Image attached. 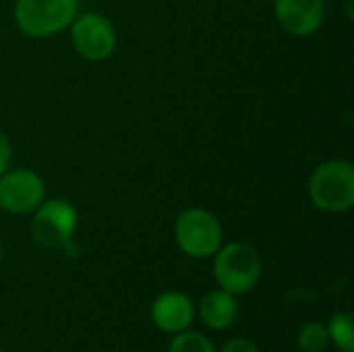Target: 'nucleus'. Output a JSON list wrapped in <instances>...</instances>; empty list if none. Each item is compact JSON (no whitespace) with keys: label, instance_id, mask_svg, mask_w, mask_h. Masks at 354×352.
I'll return each instance as SVG.
<instances>
[{"label":"nucleus","instance_id":"1","mask_svg":"<svg viewBox=\"0 0 354 352\" xmlns=\"http://www.w3.org/2000/svg\"><path fill=\"white\" fill-rule=\"evenodd\" d=\"M307 193L324 214H346L354 205V166L351 160L322 162L309 176Z\"/></svg>","mask_w":354,"mask_h":352},{"label":"nucleus","instance_id":"2","mask_svg":"<svg viewBox=\"0 0 354 352\" xmlns=\"http://www.w3.org/2000/svg\"><path fill=\"white\" fill-rule=\"evenodd\" d=\"M263 263L259 251L243 241L222 245L214 255V278L218 286L234 297L251 293L261 280Z\"/></svg>","mask_w":354,"mask_h":352},{"label":"nucleus","instance_id":"3","mask_svg":"<svg viewBox=\"0 0 354 352\" xmlns=\"http://www.w3.org/2000/svg\"><path fill=\"white\" fill-rule=\"evenodd\" d=\"M31 216V237L35 245L48 251L60 249L68 255L75 253L73 247L79 226V214L68 199H44Z\"/></svg>","mask_w":354,"mask_h":352},{"label":"nucleus","instance_id":"4","mask_svg":"<svg viewBox=\"0 0 354 352\" xmlns=\"http://www.w3.org/2000/svg\"><path fill=\"white\" fill-rule=\"evenodd\" d=\"M79 4V0H17L12 19L23 35L46 39L71 27Z\"/></svg>","mask_w":354,"mask_h":352},{"label":"nucleus","instance_id":"5","mask_svg":"<svg viewBox=\"0 0 354 352\" xmlns=\"http://www.w3.org/2000/svg\"><path fill=\"white\" fill-rule=\"evenodd\" d=\"M174 241L185 255L207 259L224 245V228L209 210L189 207L174 222Z\"/></svg>","mask_w":354,"mask_h":352},{"label":"nucleus","instance_id":"6","mask_svg":"<svg viewBox=\"0 0 354 352\" xmlns=\"http://www.w3.org/2000/svg\"><path fill=\"white\" fill-rule=\"evenodd\" d=\"M68 31L75 52L89 62L108 60L118 46L114 23L97 10H87V12L79 10Z\"/></svg>","mask_w":354,"mask_h":352},{"label":"nucleus","instance_id":"7","mask_svg":"<svg viewBox=\"0 0 354 352\" xmlns=\"http://www.w3.org/2000/svg\"><path fill=\"white\" fill-rule=\"evenodd\" d=\"M46 199V183L31 168H8L0 174V210L12 216L33 214Z\"/></svg>","mask_w":354,"mask_h":352},{"label":"nucleus","instance_id":"8","mask_svg":"<svg viewBox=\"0 0 354 352\" xmlns=\"http://www.w3.org/2000/svg\"><path fill=\"white\" fill-rule=\"evenodd\" d=\"M274 15L288 35L309 37L326 21V0H274Z\"/></svg>","mask_w":354,"mask_h":352},{"label":"nucleus","instance_id":"9","mask_svg":"<svg viewBox=\"0 0 354 352\" xmlns=\"http://www.w3.org/2000/svg\"><path fill=\"white\" fill-rule=\"evenodd\" d=\"M193 319L195 305L180 290L162 293L151 305V322L164 334H180L191 328Z\"/></svg>","mask_w":354,"mask_h":352},{"label":"nucleus","instance_id":"10","mask_svg":"<svg viewBox=\"0 0 354 352\" xmlns=\"http://www.w3.org/2000/svg\"><path fill=\"white\" fill-rule=\"evenodd\" d=\"M199 317L209 330H228L239 315V303L236 297L218 288L207 293L199 303Z\"/></svg>","mask_w":354,"mask_h":352},{"label":"nucleus","instance_id":"11","mask_svg":"<svg viewBox=\"0 0 354 352\" xmlns=\"http://www.w3.org/2000/svg\"><path fill=\"white\" fill-rule=\"evenodd\" d=\"M354 319L351 311H338L330 317L326 330L330 342L340 352H354Z\"/></svg>","mask_w":354,"mask_h":352},{"label":"nucleus","instance_id":"12","mask_svg":"<svg viewBox=\"0 0 354 352\" xmlns=\"http://www.w3.org/2000/svg\"><path fill=\"white\" fill-rule=\"evenodd\" d=\"M330 338H328V330L326 324L313 319L301 326L299 334H297V346L301 352H322L328 349Z\"/></svg>","mask_w":354,"mask_h":352},{"label":"nucleus","instance_id":"13","mask_svg":"<svg viewBox=\"0 0 354 352\" xmlns=\"http://www.w3.org/2000/svg\"><path fill=\"white\" fill-rule=\"evenodd\" d=\"M168 352H218L214 342L209 338H205L203 334L199 332H191V330H185L180 334H174Z\"/></svg>","mask_w":354,"mask_h":352},{"label":"nucleus","instance_id":"14","mask_svg":"<svg viewBox=\"0 0 354 352\" xmlns=\"http://www.w3.org/2000/svg\"><path fill=\"white\" fill-rule=\"evenodd\" d=\"M218 352H261L259 351V346L253 342V340H249V338H232V340H228L222 349Z\"/></svg>","mask_w":354,"mask_h":352},{"label":"nucleus","instance_id":"15","mask_svg":"<svg viewBox=\"0 0 354 352\" xmlns=\"http://www.w3.org/2000/svg\"><path fill=\"white\" fill-rule=\"evenodd\" d=\"M10 160H12V147L6 133L0 129V174L10 168Z\"/></svg>","mask_w":354,"mask_h":352},{"label":"nucleus","instance_id":"16","mask_svg":"<svg viewBox=\"0 0 354 352\" xmlns=\"http://www.w3.org/2000/svg\"><path fill=\"white\" fill-rule=\"evenodd\" d=\"M0 263H2V243H0Z\"/></svg>","mask_w":354,"mask_h":352},{"label":"nucleus","instance_id":"17","mask_svg":"<svg viewBox=\"0 0 354 352\" xmlns=\"http://www.w3.org/2000/svg\"><path fill=\"white\" fill-rule=\"evenodd\" d=\"M0 352H2V344H0Z\"/></svg>","mask_w":354,"mask_h":352}]
</instances>
